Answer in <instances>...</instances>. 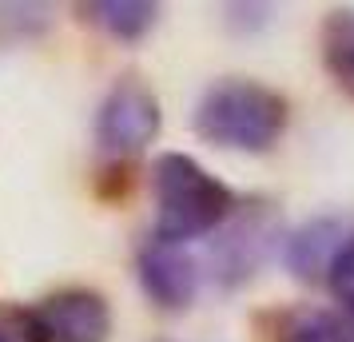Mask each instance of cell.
I'll return each instance as SVG.
<instances>
[{"mask_svg": "<svg viewBox=\"0 0 354 342\" xmlns=\"http://www.w3.org/2000/svg\"><path fill=\"white\" fill-rule=\"evenodd\" d=\"M271 342H354V319L319 307H290L274 319Z\"/></svg>", "mask_w": 354, "mask_h": 342, "instance_id": "obj_9", "label": "cell"}, {"mask_svg": "<svg viewBox=\"0 0 354 342\" xmlns=\"http://www.w3.org/2000/svg\"><path fill=\"white\" fill-rule=\"evenodd\" d=\"M151 196H156V235L167 243L215 235L239 207L235 191L183 151H163L151 163Z\"/></svg>", "mask_w": 354, "mask_h": 342, "instance_id": "obj_2", "label": "cell"}, {"mask_svg": "<svg viewBox=\"0 0 354 342\" xmlns=\"http://www.w3.org/2000/svg\"><path fill=\"white\" fill-rule=\"evenodd\" d=\"M290 108L274 88L247 76H223L195 99L192 128L211 147L227 151H271L287 131Z\"/></svg>", "mask_w": 354, "mask_h": 342, "instance_id": "obj_1", "label": "cell"}, {"mask_svg": "<svg viewBox=\"0 0 354 342\" xmlns=\"http://www.w3.org/2000/svg\"><path fill=\"white\" fill-rule=\"evenodd\" d=\"M0 342H44L36 310L24 303H0Z\"/></svg>", "mask_w": 354, "mask_h": 342, "instance_id": "obj_13", "label": "cell"}, {"mask_svg": "<svg viewBox=\"0 0 354 342\" xmlns=\"http://www.w3.org/2000/svg\"><path fill=\"white\" fill-rule=\"evenodd\" d=\"M346 243V231L338 227V219H306L303 227L283 235V259L287 271L303 283H319L330 275L338 247Z\"/></svg>", "mask_w": 354, "mask_h": 342, "instance_id": "obj_7", "label": "cell"}, {"mask_svg": "<svg viewBox=\"0 0 354 342\" xmlns=\"http://www.w3.org/2000/svg\"><path fill=\"white\" fill-rule=\"evenodd\" d=\"M322 68L330 72V80L354 99V8H335L322 20L319 32Z\"/></svg>", "mask_w": 354, "mask_h": 342, "instance_id": "obj_10", "label": "cell"}, {"mask_svg": "<svg viewBox=\"0 0 354 342\" xmlns=\"http://www.w3.org/2000/svg\"><path fill=\"white\" fill-rule=\"evenodd\" d=\"M326 287L335 294V303L342 307V314L354 319V231L346 235V243L338 247L335 267H330V275H326Z\"/></svg>", "mask_w": 354, "mask_h": 342, "instance_id": "obj_12", "label": "cell"}, {"mask_svg": "<svg viewBox=\"0 0 354 342\" xmlns=\"http://www.w3.org/2000/svg\"><path fill=\"white\" fill-rule=\"evenodd\" d=\"M160 128H163L160 96L131 72L120 76L104 92V99L96 108V147L115 167L136 160L147 144H156Z\"/></svg>", "mask_w": 354, "mask_h": 342, "instance_id": "obj_3", "label": "cell"}, {"mask_svg": "<svg viewBox=\"0 0 354 342\" xmlns=\"http://www.w3.org/2000/svg\"><path fill=\"white\" fill-rule=\"evenodd\" d=\"M279 239H283L279 235V215H274L271 203H263V199L239 203L235 215L219 227L215 243H211V278L219 287H243L271 259Z\"/></svg>", "mask_w": 354, "mask_h": 342, "instance_id": "obj_4", "label": "cell"}, {"mask_svg": "<svg viewBox=\"0 0 354 342\" xmlns=\"http://www.w3.org/2000/svg\"><path fill=\"white\" fill-rule=\"evenodd\" d=\"M48 28V8L40 4H0V44H20Z\"/></svg>", "mask_w": 354, "mask_h": 342, "instance_id": "obj_11", "label": "cell"}, {"mask_svg": "<svg viewBox=\"0 0 354 342\" xmlns=\"http://www.w3.org/2000/svg\"><path fill=\"white\" fill-rule=\"evenodd\" d=\"M80 12L100 32L124 40V44L144 40L160 24V4H151V0H92V4H80Z\"/></svg>", "mask_w": 354, "mask_h": 342, "instance_id": "obj_8", "label": "cell"}, {"mask_svg": "<svg viewBox=\"0 0 354 342\" xmlns=\"http://www.w3.org/2000/svg\"><path fill=\"white\" fill-rule=\"evenodd\" d=\"M136 278L147 303L160 310H187L199 291V267L187 255L183 243H167L160 235H151L136 251Z\"/></svg>", "mask_w": 354, "mask_h": 342, "instance_id": "obj_5", "label": "cell"}, {"mask_svg": "<svg viewBox=\"0 0 354 342\" xmlns=\"http://www.w3.org/2000/svg\"><path fill=\"white\" fill-rule=\"evenodd\" d=\"M32 310L44 342H108L112 334V307L92 287L52 291Z\"/></svg>", "mask_w": 354, "mask_h": 342, "instance_id": "obj_6", "label": "cell"}]
</instances>
